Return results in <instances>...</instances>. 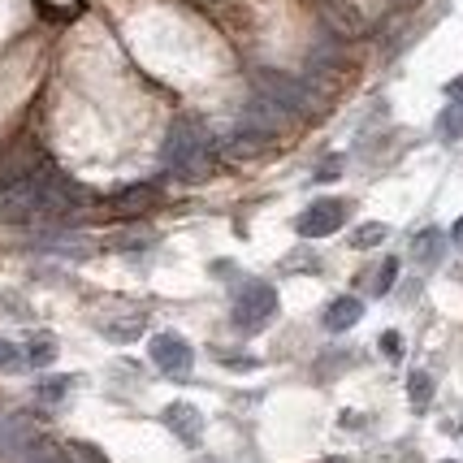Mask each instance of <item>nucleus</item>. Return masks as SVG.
Segmentation results:
<instances>
[{"instance_id": "nucleus-24", "label": "nucleus", "mask_w": 463, "mask_h": 463, "mask_svg": "<svg viewBox=\"0 0 463 463\" xmlns=\"http://www.w3.org/2000/svg\"><path fill=\"white\" fill-rule=\"evenodd\" d=\"M325 463H343V459H325Z\"/></svg>"}, {"instance_id": "nucleus-1", "label": "nucleus", "mask_w": 463, "mask_h": 463, "mask_svg": "<svg viewBox=\"0 0 463 463\" xmlns=\"http://www.w3.org/2000/svg\"><path fill=\"white\" fill-rule=\"evenodd\" d=\"M273 307H278L273 286L247 282L239 290V299H234V325H239V329H260V325L273 317Z\"/></svg>"}, {"instance_id": "nucleus-3", "label": "nucleus", "mask_w": 463, "mask_h": 463, "mask_svg": "<svg viewBox=\"0 0 463 463\" xmlns=\"http://www.w3.org/2000/svg\"><path fill=\"white\" fill-rule=\"evenodd\" d=\"M147 355H152V364L161 368L165 377H186V373H191V364H195L191 343L178 338V334H156V338L147 343Z\"/></svg>"}, {"instance_id": "nucleus-14", "label": "nucleus", "mask_w": 463, "mask_h": 463, "mask_svg": "<svg viewBox=\"0 0 463 463\" xmlns=\"http://www.w3.org/2000/svg\"><path fill=\"white\" fill-rule=\"evenodd\" d=\"M394 278H399V260H385L382 269H377V278H373V295H385V290L394 286Z\"/></svg>"}, {"instance_id": "nucleus-13", "label": "nucleus", "mask_w": 463, "mask_h": 463, "mask_svg": "<svg viewBox=\"0 0 463 463\" xmlns=\"http://www.w3.org/2000/svg\"><path fill=\"white\" fill-rule=\"evenodd\" d=\"M18 438H26V420H22V416H9V420H0V450L18 446Z\"/></svg>"}, {"instance_id": "nucleus-20", "label": "nucleus", "mask_w": 463, "mask_h": 463, "mask_svg": "<svg viewBox=\"0 0 463 463\" xmlns=\"http://www.w3.org/2000/svg\"><path fill=\"white\" fill-rule=\"evenodd\" d=\"M26 463H70V459H65L61 450H35V455H31Z\"/></svg>"}, {"instance_id": "nucleus-19", "label": "nucleus", "mask_w": 463, "mask_h": 463, "mask_svg": "<svg viewBox=\"0 0 463 463\" xmlns=\"http://www.w3.org/2000/svg\"><path fill=\"white\" fill-rule=\"evenodd\" d=\"M382 351H385V360H399V351H403V338H399V334H382Z\"/></svg>"}, {"instance_id": "nucleus-8", "label": "nucleus", "mask_w": 463, "mask_h": 463, "mask_svg": "<svg viewBox=\"0 0 463 463\" xmlns=\"http://www.w3.org/2000/svg\"><path fill=\"white\" fill-rule=\"evenodd\" d=\"M57 360V338L52 334H35L31 343H26V364H35V368H43V364Z\"/></svg>"}, {"instance_id": "nucleus-16", "label": "nucleus", "mask_w": 463, "mask_h": 463, "mask_svg": "<svg viewBox=\"0 0 463 463\" xmlns=\"http://www.w3.org/2000/svg\"><path fill=\"white\" fill-rule=\"evenodd\" d=\"M22 364H26V351L0 338V368H22Z\"/></svg>"}, {"instance_id": "nucleus-12", "label": "nucleus", "mask_w": 463, "mask_h": 463, "mask_svg": "<svg viewBox=\"0 0 463 463\" xmlns=\"http://www.w3.org/2000/svg\"><path fill=\"white\" fill-rule=\"evenodd\" d=\"M100 334H104V338H113V343H130V338H139V334H143V321H139V317H130L126 325L100 321Z\"/></svg>"}, {"instance_id": "nucleus-21", "label": "nucleus", "mask_w": 463, "mask_h": 463, "mask_svg": "<svg viewBox=\"0 0 463 463\" xmlns=\"http://www.w3.org/2000/svg\"><path fill=\"white\" fill-rule=\"evenodd\" d=\"M74 450H79V455H82L87 463H104V455L96 450V446H87V442H82V446H74Z\"/></svg>"}, {"instance_id": "nucleus-9", "label": "nucleus", "mask_w": 463, "mask_h": 463, "mask_svg": "<svg viewBox=\"0 0 463 463\" xmlns=\"http://www.w3.org/2000/svg\"><path fill=\"white\" fill-rule=\"evenodd\" d=\"M407 399H411L416 411H424V407L433 403V377H429V373H411V377H407Z\"/></svg>"}, {"instance_id": "nucleus-23", "label": "nucleus", "mask_w": 463, "mask_h": 463, "mask_svg": "<svg viewBox=\"0 0 463 463\" xmlns=\"http://www.w3.org/2000/svg\"><path fill=\"white\" fill-rule=\"evenodd\" d=\"M450 239H455V242H459V247H463V217H459V222H455V230H450Z\"/></svg>"}, {"instance_id": "nucleus-7", "label": "nucleus", "mask_w": 463, "mask_h": 463, "mask_svg": "<svg viewBox=\"0 0 463 463\" xmlns=\"http://www.w3.org/2000/svg\"><path fill=\"white\" fill-rule=\"evenodd\" d=\"M442 242H446V234L442 230H420L416 239H411V251H416V264H424V269H433V264L442 260Z\"/></svg>"}, {"instance_id": "nucleus-2", "label": "nucleus", "mask_w": 463, "mask_h": 463, "mask_svg": "<svg viewBox=\"0 0 463 463\" xmlns=\"http://www.w3.org/2000/svg\"><path fill=\"white\" fill-rule=\"evenodd\" d=\"M343 222H346V203L343 200H317L299 213L295 230H299L303 239H329V234L343 230Z\"/></svg>"}, {"instance_id": "nucleus-6", "label": "nucleus", "mask_w": 463, "mask_h": 463, "mask_svg": "<svg viewBox=\"0 0 463 463\" xmlns=\"http://www.w3.org/2000/svg\"><path fill=\"white\" fill-rule=\"evenodd\" d=\"M360 317H364V303L355 299V295H343V299H334L325 307V329H329V334H343V329H351Z\"/></svg>"}, {"instance_id": "nucleus-5", "label": "nucleus", "mask_w": 463, "mask_h": 463, "mask_svg": "<svg viewBox=\"0 0 463 463\" xmlns=\"http://www.w3.org/2000/svg\"><path fill=\"white\" fill-rule=\"evenodd\" d=\"M161 420L169 424V433H174V438H182L186 446H195L203 438V416H200V407H195V403H169Z\"/></svg>"}, {"instance_id": "nucleus-22", "label": "nucleus", "mask_w": 463, "mask_h": 463, "mask_svg": "<svg viewBox=\"0 0 463 463\" xmlns=\"http://www.w3.org/2000/svg\"><path fill=\"white\" fill-rule=\"evenodd\" d=\"M446 91H450V96H463V74L455 82H446Z\"/></svg>"}, {"instance_id": "nucleus-15", "label": "nucleus", "mask_w": 463, "mask_h": 463, "mask_svg": "<svg viewBox=\"0 0 463 463\" xmlns=\"http://www.w3.org/2000/svg\"><path fill=\"white\" fill-rule=\"evenodd\" d=\"M70 385H74L70 377H52V382H43V385H40V399H43V403H61Z\"/></svg>"}, {"instance_id": "nucleus-25", "label": "nucleus", "mask_w": 463, "mask_h": 463, "mask_svg": "<svg viewBox=\"0 0 463 463\" xmlns=\"http://www.w3.org/2000/svg\"><path fill=\"white\" fill-rule=\"evenodd\" d=\"M446 463H455V459H446Z\"/></svg>"}, {"instance_id": "nucleus-18", "label": "nucleus", "mask_w": 463, "mask_h": 463, "mask_svg": "<svg viewBox=\"0 0 463 463\" xmlns=\"http://www.w3.org/2000/svg\"><path fill=\"white\" fill-rule=\"evenodd\" d=\"M79 5H82V0H40V9H48V14H61V18H65V14H74Z\"/></svg>"}, {"instance_id": "nucleus-11", "label": "nucleus", "mask_w": 463, "mask_h": 463, "mask_svg": "<svg viewBox=\"0 0 463 463\" xmlns=\"http://www.w3.org/2000/svg\"><path fill=\"white\" fill-rule=\"evenodd\" d=\"M385 234H390V230H385L382 222H368V225H360V230L351 234V247H355V251H368V247H382Z\"/></svg>"}, {"instance_id": "nucleus-10", "label": "nucleus", "mask_w": 463, "mask_h": 463, "mask_svg": "<svg viewBox=\"0 0 463 463\" xmlns=\"http://www.w3.org/2000/svg\"><path fill=\"white\" fill-rule=\"evenodd\" d=\"M152 200H156V186H135V191H121L118 200H113V208H121V213H139V208H147Z\"/></svg>"}, {"instance_id": "nucleus-17", "label": "nucleus", "mask_w": 463, "mask_h": 463, "mask_svg": "<svg viewBox=\"0 0 463 463\" xmlns=\"http://www.w3.org/2000/svg\"><path fill=\"white\" fill-rule=\"evenodd\" d=\"M442 135H446V139H455V135H463V104H455V109H446V118H442Z\"/></svg>"}, {"instance_id": "nucleus-4", "label": "nucleus", "mask_w": 463, "mask_h": 463, "mask_svg": "<svg viewBox=\"0 0 463 463\" xmlns=\"http://www.w3.org/2000/svg\"><path fill=\"white\" fill-rule=\"evenodd\" d=\"M165 156H169V165L178 169V174H200L203 169V143L200 135H195V126H186V121H178L174 126V135H169V147H165Z\"/></svg>"}]
</instances>
